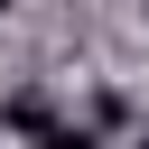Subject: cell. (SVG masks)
Here are the masks:
<instances>
[{"label":"cell","instance_id":"4","mask_svg":"<svg viewBox=\"0 0 149 149\" xmlns=\"http://www.w3.org/2000/svg\"><path fill=\"white\" fill-rule=\"evenodd\" d=\"M0 9H9V0H0Z\"/></svg>","mask_w":149,"mask_h":149},{"label":"cell","instance_id":"3","mask_svg":"<svg viewBox=\"0 0 149 149\" xmlns=\"http://www.w3.org/2000/svg\"><path fill=\"white\" fill-rule=\"evenodd\" d=\"M140 149H149V140H140Z\"/></svg>","mask_w":149,"mask_h":149},{"label":"cell","instance_id":"2","mask_svg":"<svg viewBox=\"0 0 149 149\" xmlns=\"http://www.w3.org/2000/svg\"><path fill=\"white\" fill-rule=\"evenodd\" d=\"M37 149H102V140H93V130H47Z\"/></svg>","mask_w":149,"mask_h":149},{"label":"cell","instance_id":"1","mask_svg":"<svg viewBox=\"0 0 149 149\" xmlns=\"http://www.w3.org/2000/svg\"><path fill=\"white\" fill-rule=\"evenodd\" d=\"M0 121H19V130H37V140H47V130H56V121H47V102H37V93H19V102H9V112H0Z\"/></svg>","mask_w":149,"mask_h":149}]
</instances>
